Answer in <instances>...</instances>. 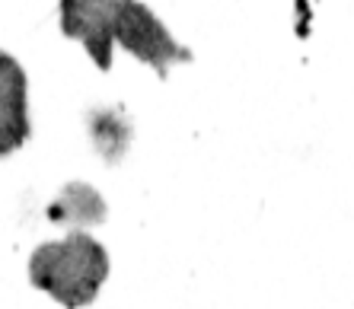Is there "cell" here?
<instances>
[{"label": "cell", "mask_w": 354, "mask_h": 309, "mask_svg": "<svg viewBox=\"0 0 354 309\" xmlns=\"http://www.w3.org/2000/svg\"><path fill=\"white\" fill-rule=\"evenodd\" d=\"M106 277L109 252L90 233H71L61 243H45L29 259V281L67 309L90 306Z\"/></svg>", "instance_id": "obj_1"}, {"label": "cell", "mask_w": 354, "mask_h": 309, "mask_svg": "<svg viewBox=\"0 0 354 309\" xmlns=\"http://www.w3.org/2000/svg\"><path fill=\"white\" fill-rule=\"evenodd\" d=\"M29 138V80L17 57L0 51V156L17 153Z\"/></svg>", "instance_id": "obj_4"}, {"label": "cell", "mask_w": 354, "mask_h": 309, "mask_svg": "<svg viewBox=\"0 0 354 309\" xmlns=\"http://www.w3.org/2000/svg\"><path fill=\"white\" fill-rule=\"evenodd\" d=\"M48 217L55 223H99V220L106 217V204L99 201V195L93 191L90 185H67L64 198L58 204H51L48 207Z\"/></svg>", "instance_id": "obj_5"}, {"label": "cell", "mask_w": 354, "mask_h": 309, "mask_svg": "<svg viewBox=\"0 0 354 309\" xmlns=\"http://www.w3.org/2000/svg\"><path fill=\"white\" fill-rule=\"evenodd\" d=\"M115 45H122L138 61L150 64L160 77H166L169 67L179 64V61H192V51L169 35V29L160 23L157 13L147 3H138V0H131L128 10L122 13V19H118Z\"/></svg>", "instance_id": "obj_2"}, {"label": "cell", "mask_w": 354, "mask_h": 309, "mask_svg": "<svg viewBox=\"0 0 354 309\" xmlns=\"http://www.w3.org/2000/svg\"><path fill=\"white\" fill-rule=\"evenodd\" d=\"M131 0H61V32L80 41L99 71L112 67L115 26Z\"/></svg>", "instance_id": "obj_3"}]
</instances>
